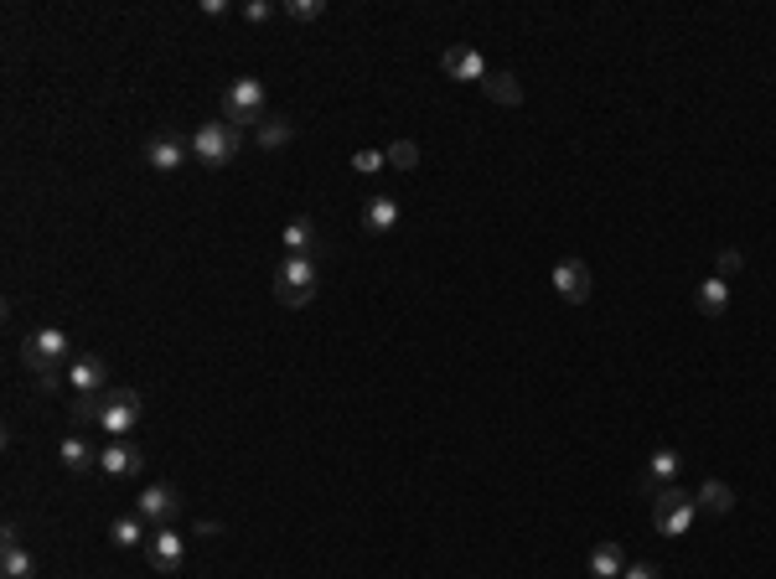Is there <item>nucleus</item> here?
I'll return each instance as SVG.
<instances>
[{
	"instance_id": "nucleus-25",
	"label": "nucleus",
	"mask_w": 776,
	"mask_h": 579,
	"mask_svg": "<svg viewBox=\"0 0 776 579\" xmlns=\"http://www.w3.org/2000/svg\"><path fill=\"white\" fill-rule=\"evenodd\" d=\"M280 11H285V16H295V21H316V16H326L321 0H285Z\"/></svg>"
},
{
	"instance_id": "nucleus-27",
	"label": "nucleus",
	"mask_w": 776,
	"mask_h": 579,
	"mask_svg": "<svg viewBox=\"0 0 776 579\" xmlns=\"http://www.w3.org/2000/svg\"><path fill=\"white\" fill-rule=\"evenodd\" d=\"M290 135H295V125H285V119H270V125L259 130V145H270V150H275V145H285Z\"/></svg>"
},
{
	"instance_id": "nucleus-14",
	"label": "nucleus",
	"mask_w": 776,
	"mask_h": 579,
	"mask_svg": "<svg viewBox=\"0 0 776 579\" xmlns=\"http://www.w3.org/2000/svg\"><path fill=\"white\" fill-rule=\"evenodd\" d=\"M673 476H678V450H658L647 461V471H642V492L652 497V492H663V486H673Z\"/></svg>"
},
{
	"instance_id": "nucleus-3",
	"label": "nucleus",
	"mask_w": 776,
	"mask_h": 579,
	"mask_svg": "<svg viewBox=\"0 0 776 579\" xmlns=\"http://www.w3.org/2000/svg\"><path fill=\"white\" fill-rule=\"evenodd\" d=\"M321 285V274H316V259H290L275 269V295H280V306H306V300L316 295Z\"/></svg>"
},
{
	"instance_id": "nucleus-13",
	"label": "nucleus",
	"mask_w": 776,
	"mask_h": 579,
	"mask_svg": "<svg viewBox=\"0 0 776 579\" xmlns=\"http://www.w3.org/2000/svg\"><path fill=\"white\" fill-rule=\"evenodd\" d=\"M0 574H6V579H32V574H37L32 554L21 548V538H16L11 523H6V554H0Z\"/></svg>"
},
{
	"instance_id": "nucleus-1",
	"label": "nucleus",
	"mask_w": 776,
	"mask_h": 579,
	"mask_svg": "<svg viewBox=\"0 0 776 579\" xmlns=\"http://www.w3.org/2000/svg\"><path fill=\"white\" fill-rule=\"evenodd\" d=\"M21 357H26V368L42 378V388H52L57 373H68V337L57 326H37L32 337L21 342Z\"/></svg>"
},
{
	"instance_id": "nucleus-18",
	"label": "nucleus",
	"mask_w": 776,
	"mask_h": 579,
	"mask_svg": "<svg viewBox=\"0 0 776 579\" xmlns=\"http://www.w3.org/2000/svg\"><path fill=\"white\" fill-rule=\"evenodd\" d=\"M145 528H151V523H145L140 512H130V517H114V523H109V538H114L119 548H135V543H145V538H151Z\"/></svg>"
},
{
	"instance_id": "nucleus-23",
	"label": "nucleus",
	"mask_w": 776,
	"mask_h": 579,
	"mask_svg": "<svg viewBox=\"0 0 776 579\" xmlns=\"http://www.w3.org/2000/svg\"><path fill=\"white\" fill-rule=\"evenodd\" d=\"M725 306H730V285L725 280H704L699 285V311L704 316H725Z\"/></svg>"
},
{
	"instance_id": "nucleus-9",
	"label": "nucleus",
	"mask_w": 776,
	"mask_h": 579,
	"mask_svg": "<svg viewBox=\"0 0 776 579\" xmlns=\"http://www.w3.org/2000/svg\"><path fill=\"white\" fill-rule=\"evenodd\" d=\"M145 559H151L156 574H176L187 559V538L176 533V528H156L151 538H145Z\"/></svg>"
},
{
	"instance_id": "nucleus-11",
	"label": "nucleus",
	"mask_w": 776,
	"mask_h": 579,
	"mask_svg": "<svg viewBox=\"0 0 776 579\" xmlns=\"http://www.w3.org/2000/svg\"><path fill=\"white\" fill-rule=\"evenodd\" d=\"M192 156V140H176V135H156L151 145H145V161H151L156 171H182Z\"/></svg>"
},
{
	"instance_id": "nucleus-6",
	"label": "nucleus",
	"mask_w": 776,
	"mask_h": 579,
	"mask_svg": "<svg viewBox=\"0 0 776 579\" xmlns=\"http://www.w3.org/2000/svg\"><path fill=\"white\" fill-rule=\"evenodd\" d=\"M264 114V83L259 78H238L228 83V94H223V119L238 130V125H254V119Z\"/></svg>"
},
{
	"instance_id": "nucleus-20",
	"label": "nucleus",
	"mask_w": 776,
	"mask_h": 579,
	"mask_svg": "<svg viewBox=\"0 0 776 579\" xmlns=\"http://www.w3.org/2000/svg\"><path fill=\"white\" fill-rule=\"evenodd\" d=\"M57 455H63V466H68L73 476H78V471H88V466H99V450H88V440H78V435H68Z\"/></svg>"
},
{
	"instance_id": "nucleus-26",
	"label": "nucleus",
	"mask_w": 776,
	"mask_h": 579,
	"mask_svg": "<svg viewBox=\"0 0 776 579\" xmlns=\"http://www.w3.org/2000/svg\"><path fill=\"white\" fill-rule=\"evenodd\" d=\"M740 269H745V254L725 249L720 259H714V280H725V285H730V274H740Z\"/></svg>"
},
{
	"instance_id": "nucleus-22",
	"label": "nucleus",
	"mask_w": 776,
	"mask_h": 579,
	"mask_svg": "<svg viewBox=\"0 0 776 579\" xmlns=\"http://www.w3.org/2000/svg\"><path fill=\"white\" fill-rule=\"evenodd\" d=\"M694 502H699L704 512H730V507H735V492H730L725 481H704L699 492H694Z\"/></svg>"
},
{
	"instance_id": "nucleus-30",
	"label": "nucleus",
	"mask_w": 776,
	"mask_h": 579,
	"mask_svg": "<svg viewBox=\"0 0 776 579\" xmlns=\"http://www.w3.org/2000/svg\"><path fill=\"white\" fill-rule=\"evenodd\" d=\"M621 579H663L658 569H652V564H626V574Z\"/></svg>"
},
{
	"instance_id": "nucleus-10",
	"label": "nucleus",
	"mask_w": 776,
	"mask_h": 579,
	"mask_svg": "<svg viewBox=\"0 0 776 579\" xmlns=\"http://www.w3.org/2000/svg\"><path fill=\"white\" fill-rule=\"evenodd\" d=\"M554 290L570 300V306L590 300V264H585V259H564V264L554 269Z\"/></svg>"
},
{
	"instance_id": "nucleus-4",
	"label": "nucleus",
	"mask_w": 776,
	"mask_h": 579,
	"mask_svg": "<svg viewBox=\"0 0 776 579\" xmlns=\"http://www.w3.org/2000/svg\"><path fill=\"white\" fill-rule=\"evenodd\" d=\"M135 424H140V393L135 388H109L99 399V430L109 440H119V435H130Z\"/></svg>"
},
{
	"instance_id": "nucleus-17",
	"label": "nucleus",
	"mask_w": 776,
	"mask_h": 579,
	"mask_svg": "<svg viewBox=\"0 0 776 579\" xmlns=\"http://www.w3.org/2000/svg\"><path fill=\"white\" fill-rule=\"evenodd\" d=\"M590 574L595 579H621L626 574V554H621V543H601L590 554Z\"/></svg>"
},
{
	"instance_id": "nucleus-8",
	"label": "nucleus",
	"mask_w": 776,
	"mask_h": 579,
	"mask_svg": "<svg viewBox=\"0 0 776 579\" xmlns=\"http://www.w3.org/2000/svg\"><path fill=\"white\" fill-rule=\"evenodd\" d=\"M135 512H140L151 528H171L176 512H182V497H176V486L156 481V486H145V492L135 497Z\"/></svg>"
},
{
	"instance_id": "nucleus-29",
	"label": "nucleus",
	"mask_w": 776,
	"mask_h": 579,
	"mask_svg": "<svg viewBox=\"0 0 776 579\" xmlns=\"http://www.w3.org/2000/svg\"><path fill=\"white\" fill-rule=\"evenodd\" d=\"M270 16H275L270 0H249V6H244V21H270Z\"/></svg>"
},
{
	"instance_id": "nucleus-12",
	"label": "nucleus",
	"mask_w": 776,
	"mask_h": 579,
	"mask_svg": "<svg viewBox=\"0 0 776 579\" xmlns=\"http://www.w3.org/2000/svg\"><path fill=\"white\" fill-rule=\"evenodd\" d=\"M440 68L451 73V78H466V83H487V63L471 47H451V52L440 57Z\"/></svg>"
},
{
	"instance_id": "nucleus-5",
	"label": "nucleus",
	"mask_w": 776,
	"mask_h": 579,
	"mask_svg": "<svg viewBox=\"0 0 776 579\" xmlns=\"http://www.w3.org/2000/svg\"><path fill=\"white\" fill-rule=\"evenodd\" d=\"M192 156L202 161V166H228L233 156H238V130L228 125V119H213V125H202L197 135H192Z\"/></svg>"
},
{
	"instance_id": "nucleus-24",
	"label": "nucleus",
	"mask_w": 776,
	"mask_h": 579,
	"mask_svg": "<svg viewBox=\"0 0 776 579\" xmlns=\"http://www.w3.org/2000/svg\"><path fill=\"white\" fill-rule=\"evenodd\" d=\"M388 166H394V171H414V166H420V145H414V140H394V145H388Z\"/></svg>"
},
{
	"instance_id": "nucleus-21",
	"label": "nucleus",
	"mask_w": 776,
	"mask_h": 579,
	"mask_svg": "<svg viewBox=\"0 0 776 579\" xmlns=\"http://www.w3.org/2000/svg\"><path fill=\"white\" fill-rule=\"evenodd\" d=\"M363 223H368L373 233H388V228L399 223V202H394V197H373L368 212H363Z\"/></svg>"
},
{
	"instance_id": "nucleus-28",
	"label": "nucleus",
	"mask_w": 776,
	"mask_h": 579,
	"mask_svg": "<svg viewBox=\"0 0 776 579\" xmlns=\"http://www.w3.org/2000/svg\"><path fill=\"white\" fill-rule=\"evenodd\" d=\"M383 161H388V156H378V150H357V156H352V171H357V176H373V171H383Z\"/></svg>"
},
{
	"instance_id": "nucleus-19",
	"label": "nucleus",
	"mask_w": 776,
	"mask_h": 579,
	"mask_svg": "<svg viewBox=\"0 0 776 579\" xmlns=\"http://www.w3.org/2000/svg\"><path fill=\"white\" fill-rule=\"evenodd\" d=\"M487 99L492 104H507V109H513V104H523V88H518V78L513 73H487Z\"/></svg>"
},
{
	"instance_id": "nucleus-2",
	"label": "nucleus",
	"mask_w": 776,
	"mask_h": 579,
	"mask_svg": "<svg viewBox=\"0 0 776 579\" xmlns=\"http://www.w3.org/2000/svg\"><path fill=\"white\" fill-rule=\"evenodd\" d=\"M694 512H699V502H694V492H683V486H663V492H652V523H658L663 538L689 533Z\"/></svg>"
},
{
	"instance_id": "nucleus-15",
	"label": "nucleus",
	"mask_w": 776,
	"mask_h": 579,
	"mask_svg": "<svg viewBox=\"0 0 776 579\" xmlns=\"http://www.w3.org/2000/svg\"><path fill=\"white\" fill-rule=\"evenodd\" d=\"M285 249H290V259H316V249H321V238H316L311 218H295V223L285 228Z\"/></svg>"
},
{
	"instance_id": "nucleus-16",
	"label": "nucleus",
	"mask_w": 776,
	"mask_h": 579,
	"mask_svg": "<svg viewBox=\"0 0 776 579\" xmlns=\"http://www.w3.org/2000/svg\"><path fill=\"white\" fill-rule=\"evenodd\" d=\"M99 466H104L109 476H135V471H140V450L125 445V440H114L109 450H99Z\"/></svg>"
},
{
	"instance_id": "nucleus-7",
	"label": "nucleus",
	"mask_w": 776,
	"mask_h": 579,
	"mask_svg": "<svg viewBox=\"0 0 776 579\" xmlns=\"http://www.w3.org/2000/svg\"><path fill=\"white\" fill-rule=\"evenodd\" d=\"M68 388H73V399H104V393H109V362H104L99 352L73 357V368H68Z\"/></svg>"
}]
</instances>
